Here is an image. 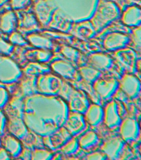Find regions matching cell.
I'll return each mask as SVG.
<instances>
[{"mask_svg":"<svg viewBox=\"0 0 141 160\" xmlns=\"http://www.w3.org/2000/svg\"><path fill=\"white\" fill-rule=\"evenodd\" d=\"M59 93L65 100H67L71 111L84 113L90 105L87 92L77 88H72L66 80H63V84Z\"/></svg>","mask_w":141,"mask_h":160,"instance_id":"obj_1","label":"cell"},{"mask_svg":"<svg viewBox=\"0 0 141 160\" xmlns=\"http://www.w3.org/2000/svg\"><path fill=\"white\" fill-rule=\"evenodd\" d=\"M119 15L120 9L115 3L110 1H103L97 8L91 22L97 32L117 18Z\"/></svg>","mask_w":141,"mask_h":160,"instance_id":"obj_2","label":"cell"},{"mask_svg":"<svg viewBox=\"0 0 141 160\" xmlns=\"http://www.w3.org/2000/svg\"><path fill=\"white\" fill-rule=\"evenodd\" d=\"M63 84V79L52 71L44 72L37 77V91L42 94L56 95L59 93Z\"/></svg>","mask_w":141,"mask_h":160,"instance_id":"obj_3","label":"cell"},{"mask_svg":"<svg viewBox=\"0 0 141 160\" xmlns=\"http://www.w3.org/2000/svg\"><path fill=\"white\" fill-rule=\"evenodd\" d=\"M22 68L6 55H0V82L12 83L17 82L22 77Z\"/></svg>","mask_w":141,"mask_h":160,"instance_id":"obj_4","label":"cell"},{"mask_svg":"<svg viewBox=\"0 0 141 160\" xmlns=\"http://www.w3.org/2000/svg\"><path fill=\"white\" fill-rule=\"evenodd\" d=\"M51 71L58 75L63 80L70 82H78L80 79L77 68L73 63L64 59H57L50 65Z\"/></svg>","mask_w":141,"mask_h":160,"instance_id":"obj_5","label":"cell"},{"mask_svg":"<svg viewBox=\"0 0 141 160\" xmlns=\"http://www.w3.org/2000/svg\"><path fill=\"white\" fill-rule=\"evenodd\" d=\"M57 8L52 0H36L33 4V13L40 26H47L54 11Z\"/></svg>","mask_w":141,"mask_h":160,"instance_id":"obj_6","label":"cell"},{"mask_svg":"<svg viewBox=\"0 0 141 160\" xmlns=\"http://www.w3.org/2000/svg\"><path fill=\"white\" fill-rule=\"evenodd\" d=\"M72 137V135L70 134L69 132L63 126L56 129L52 133H48L44 137H42V142L46 148L53 151L60 148Z\"/></svg>","mask_w":141,"mask_h":160,"instance_id":"obj_7","label":"cell"},{"mask_svg":"<svg viewBox=\"0 0 141 160\" xmlns=\"http://www.w3.org/2000/svg\"><path fill=\"white\" fill-rule=\"evenodd\" d=\"M119 83L115 78H98L92 82L95 92L104 99L109 98L117 90Z\"/></svg>","mask_w":141,"mask_h":160,"instance_id":"obj_8","label":"cell"},{"mask_svg":"<svg viewBox=\"0 0 141 160\" xmlns=\"http://www.w3.org/2000/svg\"><path fill=\"white\" fill-rule=\"evenodd\" d=\"M86 126L87 122L83 113L69 110L67 119L65 121L64 127L72 137L81 133L86 128Z\"/></svg>","mask_w":141,"mask_h":160,"instance_id":"obj_9","label":"cell"},{"mask_svg":"<svg viewBox=\"0 0 141 160\" xmlns=\"http://www.w3.org/2000/svg\"><path fill=\"white\" fill-rule=\"evenodd\" d=\"M30 46L37 48H43L54 51L57 47L56 41L44 32H28L26 36Z\"/></svg>","mask_w":141,"mask_h":160,"instance_id":"obj_10","label":"cell"},{"mask_svg":"<svg viewBox=\"0 0 141 160\" xmlns=\"http://www.w3.org/2000/svg\"><path fill=\"white\" fill-rule=\"evenodd\" d=\"M7 118V131L15 137L21 138L27 132V125L22 119V115L15 113H4Z\"/></svg>","mask_w":141,"mask_h":160,"instance_id":"obj_11","label":"cell"},{"mask_svg":"<svg viewBox=\"0 0 141 160\" xmlns=\"http://www.w3.org/2000/svg\"><path fill=\"white\" fill-rule=\"evenodd\" d=\"M96 29L91 20H85L79 22H72L69 33L81 40H88L96 34Z\"/></svg>","mask_w":141,"mask_h":160,"instance_id":"obj_12","label":"cell"},{"mask_svg":"<svg viewBox=\"0 0 141 160\" xmlns=\"http://www.w3.org/2000/svg\"><path fill=\"white\" fill-rule=\"evenodd\" d=\"M17 31L22 32H32L41 27L33 12H17Z\"/></svg>","mask_w":141,"mask_h":160,"instance_id":"obj_13","label":"cell"},{"mask_svg":"<svg viewBox=\"0 0 141 160\" xmlns=\"http://www.w3.org/2000/svg\"><path fill=\"white\" fill-rule=\"evenodd\" d=\"M72 24V22L71 18L62 10L57 8L53 12L52 18L47 26L50 28H53L60 32H69Z\"/></svg>","mask_w":141,"mask_h":160,"instance_id":"obj_14","label":"cell"},{"mask_svg":"<svg viewBox=\"0 0 141 160\" xmlns=\"http://www.w3.org/2000/svg\"><path fill=\"white\" fill-rule=\"evenodd\" d=\"M120 88L129 98H135L141 90V83L135 76L125 74L119 83Z\"/></svg>","mask_w":141,"mask_h":160,"instance_id":"obj_15","label":"cell"},{"mask_svg":"<svg viewBox=\"0 0 141 160\" xmlns=\"http://www.w3.org/2000/svg\"><path fill=\"white\" fill-rule=\"evenodd\" d=\"M103 120L105 124L111 129L120 126L122 120L119 114L118 105L115 101L112 100L109 103H107L104 109Z\"/></svg>","mask_w":141,"mask_h":160,"instance_id":"obj_16","label":"cell"},{"mask_svg":"<svg viewBox=\"0 0 141 160\" xmlns=\"http://www.w3.org/2000/svg\"><path fill=\"white\" fill-rule=\"evenodd\" d=\"M36 80L37 78L22 75V77L17 81L18 84L15 89V94L13 93V96L23 97L37 93Z\"/></svg>","mask_w":141,"mask_h":160,"instance_id":"obj_17","label":"cell"},{"mask_svg":"<svg viewBox=\"0 0 141 160\" xmlns=\"http://www.w3.org/2000/svg\"><path fill=\"white\" fill-rule=\"evenodd\" d=\"M129 42V38L121 32H111L106 35L103 41V45L106 49L110 51H116L123 48Z\"/></svg>","mask_w":141,"mask_h":160,"instance_id":"obj_18","label":"cell"},{"mask_svg":"<svg viewBox=\"0 0 141 160\" xmlns=\"http://www.w3.org/2000/svg\"><path fill=\"white\" fill-rule=\"evenodd\" d=\"M23 57L29 62H36L40 63H46L53 58L54 51L43 48H33L26 50L23 53Z\"/></svg>","mask_w":141,"mask_h":160,"instance_id":"obj_19","label":"cell"},{"mask_svg":"<svg viewBox=\"0 0 141 160\" xmlns=\"http://www.w3.org/2000/svg\"><path fill=\"white\" fill-rule=\"evenodd\" d=\"M1 146L7 150L12 158H17L23 147L19 138L9 132H5L1 136Z\"/></svg>","mask_w":141,"mask_h":160,"instance_id":"obj_20","label":"cell"},{"mask_svg":"<svg viewBox=\"0 0 141 160\" xmlns=\"http://www.w3.org/2000/svg\"><path fill=\"white\" fill-rule=\"evenodd\" d=\"M17 28V12L13 10H7L0 14V32L8 35Z\"/></svg>","mask_w":141,"mask_h":160,"instance_id":"obj_21","label":"cell"},{"mask_svg":"<svg viewBox=\"0 0 141 160\" xmlns=\"http://www.w3.org/2000/svg\"><path fill=\"white\" fill-rule=\"evenodd\" d=\"M139 124L133 118H126L124 121H121L120 124V133L122 139L125 141L136 139L139 136Z\"/></svg>","mask_w":141,"mask_h":160,"instance_id":"obj_22","label":"cell"},{"mask_svg":"<svg viewBox=\"0 0 141 160\" xmlns=\"http://www.w3.org/2000/svg\"><path fill=\"white\" fill-rule=\"evenodd\" d=\"M124 148L122 138L114 137L106 140L101 146V151L109 158H115L120 154Z\"/></svg>","mask_w":141,"mask_h":160,"instance_id":"obj_23","label":"cell"},{"mask_svg":"<svg viewBox=\"0 0 141 160\" xmlns=\"http://www.w3.org/2000/svg\"><path fill=\"white\" fill-rule=\"evenodd\" d=\"M87 62L91 66L100 70H106L111 67L112 59L103 52H93L88 56Z\"/></svg>","mask_w":141,"mask_h":160,"instance_id":"obj_24","label":"cell"},{"mask_svg":"<svg viewBox=\"0 0 141 160\" xmlns=\"http://www.w3.org/2000/svg\"><path fill=\"white\" fill-rule=\"evenodd\" d=\"M83 114L87 123L91 126H97L103 120L104 110L100 105L92 103L88 106L87 109Z\"/></svg>","mask_w":141,"mask_h":160,"instance_id":"obj_25","label":"cell"},{"mask_svg":"<svg viewBox=\"0 0 141 160\" xmlns=\"http://www.w3.org/2000/svg\"><path fill=\"white\" fill-rule=\"evenodd\" d=\"M60 53L65 58V59L76 65H80L82 62L83 56L82 52L77 48L69 44H62L59 48Z\"/></svg>","mask_w":141,"mask_h":160,"instance_id":"obj_26","label":"cell"},{"mask_svg":"<svg viewBox=\"0 0 141 160\" xmlns=\"http://www.w3.org/2000/svg\"><path fill=\"white\" fill-rule=\"evenodd\" d=\"M122 22L128 26L141 24V8L137 6H130L122 15Z\"/></svg>","mask_w":141,"mask_h":160,"instance_id":"obj_27","label":"cell"},{"mask_svg":"<svg viewBox=\"0 0 141 160\" xmlns=\"http://www.w3.org/2000/svg\"><path fill=\"white\" fill-rule=\"evenodd\" d=\"M77 141L79 147L84 150L92 149L93 148L96 147L100 142L99 137L96 132L92 130H89L81 135Z\"/></svg>","mask_w":141,"mask_h":160,"instance_id":"obj_28","label":"cell"},{"mask_svg":"<svg viewBox=\"0 0 141 160\" xmlns=\"http://www.w3.org/2000/svg\"><path fill=\"white\" fill-rule=\"evenodd\" d=\"M51 71L50 67L45 63H40L36 62H29L24 68H22V75L37 78L42 73Z\"/></svg>","mask_w":141,"mask_h":160,"instance_id":"obj_29","label":"cell"},{"mask_svg":"<svg viewBox=\"0 0 141 160\" xmlns=\"http://www.w3.org/2000/svg\"><path fill=\"white\" fill-rule=\"evenodd\" d=\"M114 56L120 62H121V64L131 70L134 68L136 56L133 50L120 48L116 50Z\"/></svg>","mask_w":141,"mask_h":160,"instance_id":"obj_30","label":"cell"},{"mask_svg":"<svg viewBox=\"0 0 141 160\" xmlns=\"http://www.w3.org/2000/svg\"><path fill=\"white\" fill-rule=\"evenodd\" d=\"M19 139L23 147L29 148L31 150L36 148L44 147L43 142H42V138L35 132H31L29 130L24 136H22Z\"/></svg>","mask_w":141,"mask_h":160,"instance_id":"obj_31","label":"cell"},{"mask_svg":"<svg viewBox=\"0 0 141 160\" xmlns=\"http://www.w3.org/2000/svg\"><path fill=\"white\" fill-rule=\"evenodd\" d=\"M80 79L87 83H92L95 80L97 79L101 76V72L98 69L95 68L91 65L88 66H79L78 68Z\"/></svg>","mask_w":141,"mask_h":160,"instance_id":"obj_32","label":"cell"},{"mask_svg":"<svg viewBox=\"0 0 141 160\" xmlns=\"http://www.w3.org/2000/svg\"><path fill=\"white\" fill-rule=\"evenodd\" d=\"M79 148L78 141L77 138L72 137L60 148V152L63 155H67H67H73L77 153Z\"/></svg>","mask_w":141,"mask_h":160,"instance_id":"obj_33","label":"cell"},{"mask_svg":"<svg viewBox=\"0 0 141 160\" xmlns=\"http://www.w3.org/2000/svg\"><path fill=\"white\" fill-rule=\"evenodd\" d=\"M53 152L52 150L47 149L45 147L36 148L32 150L31 159L35 160H45L52 159L53 157Z\"/></svg>","mask_w":141,"mask_h":160,"instance_id":"obj_34","label":"cell"},{"mask_svg":"<svg viewBox=\"0 0 141 160\" xmlns=\"http://www.w3.org/2000/svg\"><path fill=\"white\" fill-rule=\"evenodd\" d=\"M8 41L12 43L13 46L16 47H27L30 46L28 42H27V38L23 37L22 32L15 30L10 34H8Z\"/></svg>","mask_w":141,"mask_h":160,"instance_id":"obj_35","label":"cell"},{"mask_svg":"<svg viewBox=\"0 0 141 160\" xmlns=\"http://www.w3.org/2000/svg\"><path fill=\"white\" fill-rule=\"evenodd\" d=\"M14 50V46L9 42L3 39L0 37V55H8L12 54Z\"/></svg>","mask_w":141,"mask_h":160,"instance_id":"obj_36","label":"cell"},{"mask_svg":"<svg viewBox=\"0 0 141 160\" xmlns=\"http://www.w3.org/2000/svg\"><path fill=\"white\" fill-rule=\"evenodd\" d=\"M9 3L12 10H24L30 6L31 0H9Z\"/></svg>","mask_w":141,"mask_h":160,"instance_id":"obj_37","label":"cell"},{"mask_svg":"<svg viewBox=\"0 0 141 160\" xmlns=\"http://www.w3.org/2000/svg\"><path fill=\"white\" fill-rule=\"evenodd\" d=\"M9 98V93L7 88L0 86V108L1 109H2V108L7 104Z\"/></svg>","mask_w":141,"mask_h":160,"instance_id":"obj_38","label":"cell"},{"mask_svg":"<svg viewBox=\"0 0 141 160\" xmlns=\"http://www.w3.org/2000/svg\"><path fill=\"white\" fill-rule=\"evenodd\" d=\"M7 130V118L2 109L0 108V135L2 136Z\"/></svg>","mask_w":141,"mask_h":160,"instance_id":"obj_39","label":"cell"},{"mask_svg":"<svg viewBox=\"0 0 141 160\" xmlns=\"http://www.w3.org/2000/svg\"><path fill=\"white\" fill-rule=\"evenodd\" d=\"M106 155L105 154L104 152H91L89 154L87 155L86 158L87 159H91V160H101L106 158Z\"/></svg>","mask_w":141,"mask_h":160,"instance_id":"obj_40","label":"cell"},{"mask_svg":"<svg viewBox=\"0 0 141 160\" xmlns=\"http://www.w3.org/2000/svg\"><path fill=\"white\" fill-rule=\"evenodd\" d=\"M132 36L135 43L141 45V24L138 25L136 28H134Z\"/></svg>","mask_w":141,"mask_h":160,"instance_id":"obj_41","label":"cell"},{"mask_svg":"<svg viewBox=\"0 0 141 160\" xmlns=\"http://www.w3.org/2000/svg\"><path fill=\"white\" fill-rule=\"evenodd\" d=\"M12 158L11 155L7 152V150L5 149L3 147H0V160H6Z\"/></svg>","mask_w":141,"mask_h":160,"instance_id":"obj_42","label":"cell"},{"mask_svg":"<svg viewBox=\"0 0 141 160\" xmlns=\"http://www.w3.org/2000/svg\"><path fill=\"white\" fill-rule=\"evenodd\" d=\"M9 2V0H0V8L3 6L5 3H7V2Z\"/></svg>","mask_w":141,"mask_h":160,"instance_id":"obj_43","label":"cell"},{"mask_svg":"<svg viewBox=\"0 0 141 160\" xmlns=\"http://www.w3.org/2000/svg\"><path fill=\"white\" fill-rule=\"evenodd\" d=\"M139 152H140V154H141V145H140V146H139Z\"/></svg>","mask_w":141,"mask_h":160,"instance_id":"obj_44","label":"cell"},{"mask_svg":"<svg viewBox=\"0 0 141 160\" xmlns=\"http://www.w3.org/2000/svg\"><path fill=\"white\" fill-rule=\"evenodd\" d=\"M0 147H1V135H0Z\"/></svg>","mask_w":141,"mask_h":160,"instance_id":"obj_45","label":"cell"},{"mask_svg":"<svg viewBox=\"0 0 141 160\" xmlns=\"http://www.w3.org/2000/svg\"><path fill=\"white\" fill-rule=\"evenodd\" d=\"M140 128H141V121H140Z\"/></svg>","mask_w":141,"mask_h":160,"instance_id":"obj_46","label":"cell"}]
</instances>
